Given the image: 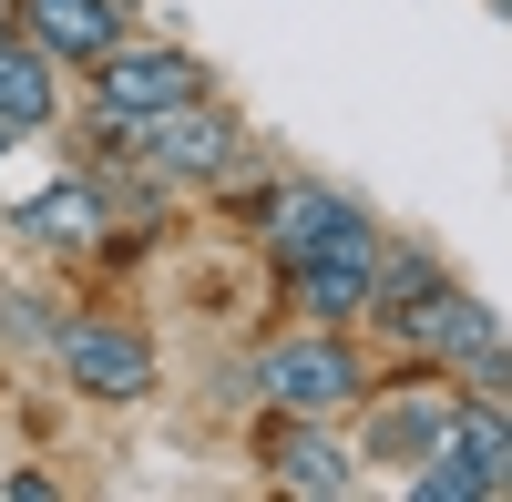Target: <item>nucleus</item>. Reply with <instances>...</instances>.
<instances>
[{"mask_svg":"<svg viewBox=\"0 0 512 502\" xmlns=\"http://www.w3.org/2000/svg\"><path fill=\"white\" fill-rule=\"evenodd\" d=\"M123 144H134L154 175H185V185H226V175H236V154H246V134H236V123L205 103V93L175 103V113H144Z\"/></svg>","mask_w":512,"mask_h":502,"instance_id":"f257e3e1","label":"nucleus"},{"mask_svg":"<svg viewBox=\"0 0 512 502\" xmlns=\"http://www.w3.org/2000/svg\"><path fill=\"white\" fill-rule=\"evenodd\" d=\"M205 93V72L185 62V52H113L93 62V113H113V123H144V113H175V103H195Z\"/></svg>","mask_w":512,"mask_h":502,"instance_id":"f03ea898","label":"nucleus"},{"mask_svg":"<svg viewBox=\"0 0 512 502\" xmlns=\"http://www.w3.org/2000/svg\"><path fill=\"white\" fill-rule=\"evenodd\" d=\"M256 390H267L277 410H338L359 390V349L328 339V328H308V339H287V349L256 359Z\"/></svg>","mask_w":512,"mask_h":502,"instance_id":"7ed1b4c3","label":"nucleus"},{"mask_svg":"<svg viewBox=\"0 0 512 502\" xmlns=\"http://www.w3.org/2000/svg\"><path fill=\"white\" fill-rule=\"evenodd\" d=\"M287 287H297V308H308L318 328L359 318V308H369V226H359V236L308 246V257H287Z\"/></svg>","mask_w":512,"mask_h":502,"instance_id":"20e7f679","label":"nucleus"},{"mask_svg":"<svg viewBox=\"0 0 512 502\" xmlns=\"http://www.w3.org/2000/svg\"><path fill=\"white\" fill-rule=\"evenodd\" d=\"M52 339H62V369L93 400H144L154 390V349L134 339V328H52Z\"/></svg>","mask_w":512,"mask_h":502,"instance_id":"39448f33","label":"nucleus"},{"mask_svg":"<svg viewBox=\"0 0 512 502\" xmlns=\"http://www.w3.org/2000/svg\"><path fill=\"white\" fill-rule=\"evenodd\" d=\"M11 21H21L31 52H52V62H103L123 41V0H21Z\"/></svg>","mask_w":512,"mask_h":502,"instance_id":"423d86ee","label":"nucleus"},{"mask_svg":"<svg viewBox=\"0 0 512 502\" xmlns=\"http://www.w3.org/2000/svg\"><path fill=\"white\" fill-rule=\"evenodd\" d=\"M267 472H277L287 492H349V482H359V462L318 431V410H287V421L267 431Z\"/></svg>","mask_w":512,"mask_h":502,"instance_id":"0eeeda50","label":"nucleus"},{"mask_svg":"<svg viewBox=\"0 0 512 502\" xmlns=\"http://www.w3.org/2000/svg\"><path fill=\"white\" fill-rule=\"evenodd\" d=\"M369 216L349 195H328V185H287V195H267V236H277V257H308V246H328V236H359Z\"/></svg>","mask_w":512,"mask_h":502,"instance_id":"6e6552de","label":"nucleus"},{"mask_svg":"<svg viewBox=\"0 0 512 502\" xmlns=\"http://www.w3.org/2000/svg\"><path fill=\"white\" fill-rule=\"evenodd\" d=\"M11 226H21L31 246H62V257H72V246L103 236V195H93V185H52V195H31Z\"/></svg>","mask_w":512,"mask_h":502,"instance_id":"1a4fd4ad","label":"nucleus"},{"mask_svg":"<svg viewBox=\"0 0 512 502\" xmlns=\"http://www.w3.org/2000/svg\"><path fill=\"white\" fill-rule=\"evenodd\" d=\"M441 421H451L441 400H390V410H369L359 462H431V451H441Z\"/></svg>","mask_w":512,"mask_h":502,"instance_id":"9d476101","label":"nucleus"},{"mask_svg":"<svg viewBox=\"0 0 512 502\" xmlns=\"http://www.w3.org/2000/svg\"><path fill=\"white\" fill-rule=\"evenodd\" d=\"M0 123H52V52L0 41Z\"/></svg>","mask_w":512,"mask_h":502,"instance_id":"9b49d317","label":"nucleus"},{"mask_svg":"<svg viewBox=\"0 0 512 502\" xmlns=\"http://www.w3.org/2000/svg\"><path fill=\"white\" fill-rule=\"evenodd\" d=\"M0 41H21V21H11V0H0Z\"/></svg>","mask_w":512,"mask_h":502,"instance_id":"f8f14e48","label":"nucleus"},{"mask_svg":"<svg viewBox=\"0 0 512 502\" xmlns=\"http://www.w3.org/2000/svg\"><path fill=\"white\" fill-rule=\"evenodd\" d=\"M492 11H512V0H492Z\"/></svg>","mask_w":512,"mask_h":502,"instance_id":"ddd939ff","label":"nucleus"}]
</instances>
